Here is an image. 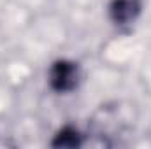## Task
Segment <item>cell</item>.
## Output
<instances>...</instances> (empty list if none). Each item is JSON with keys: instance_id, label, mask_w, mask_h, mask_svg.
I'll return each instance as SVG.
<instances>
[{"instance_id": "cell-1", "label": "cell", "mask_w": 151, "mask_h": 149, "mask_svg": "<svg viewBox=\"0 0 151 149\" xmlns=\"http://www.w3.org/2000/svg\"><path fill=\"white\" fill-rule=\"evenodd\" d=\"M79 69L77 63L69 60H58L51 65L49 70V86L58 93H69L77 86Z\"/></svg>"}, {"instance_id": "cell-3", "label": "cell", "mask_w": 151, "mask_h": 149, "mask_svg": "<svg viewBox=\"0 0 151 149\" xmlns=\"http://www.w3.org/2000/svg\"><path fill=\"white\" fill-rule=\"evenodd\" d=\"M81 142H83L81 133H79L76 128H72V126H65V128H62V130L55 135L51 146H53V148H70L72 149V148H79Z\"/></svg>"}, {"instance_id": "cell-2", "label": "cell", "mask_w": 151, "mask_h": 149, "mask_svg": "<svg viewBox=\"0 0 151 149\" xmlns=\"http://www.w3.org/2000/svg\"><path fill=\"white\" fill-rule=\"evenodd\" d=\"M141 12L139 0H113L109 4V18L116 25L132 23Z\"/></svg>"}]
</instances>
